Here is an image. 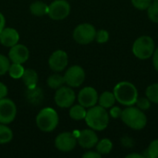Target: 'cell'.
<instances>
[{"label": "cell", "instance_id": "35", "mask_svg": "<svg viewBox=\"0 0 158 158\" xmlns=\"http://www.w3.org/2000/svg\"><path fill=\"white\" fill-rule=\"evenodd\" d=\"M6 95H7V88L4 83L0 82V99L5 98Z\"/></svg>", "mask_w": 158, "mask_h": 158}, {"label": "cell", "instance_id": "38", "mask_svg": "<svg viewBox=\"0 0 158 158\" xmlns=\"http://www.w3.org/2000/svg\"><path fill=\"white\" fill-rule=\"evenodd\" d=\"M5 24H6V20H5V18L3 16L2 13H0V32L3 31V29L5 28Z\"/></svg>", "mask_w": 158, "mask_h": 158}, {"label": "cell", "instance_id": "11", "mask_svg": "<svg viewBox=\"0 0 158 158\" xmlns=\"http://www.w3.org/2000/svg\"><path fill=\"white\" fill-rule=\"evenodd\" d=\"M55 144L59 151L70 152L75 148L77 144V139L70 132H63L56 138Z\"/></svg>", "mask_w": 158, "mask_h": 158}, {"label": "cell", "instance_id": "5", "mask_svg": "<svg viewBox=\"0 0 158 158\" xmlns=\"http://www.w3.org/2000/svg\"><path fill=\"white\" fill-rule=\"evenodd\" d=\"M58 124V116L55 109L45 107L42 109L36 117L37 127L44 132L54 131Z\"/></svg>", "mask_w": 158, "mask_h": 158}, {"label": "cell", "instance_id": "40", "mask_svg": "<svg viewBox=\"0 0 158 158\" xmlns=\"http://www.w3.org/2000/svg\"><path fill=\"white\" fill-rule=\"evenodd\" d=\"M154 1H158V0H154Z\"/></svg>", "mask_w": 158, "mask_h": 158}, {"label": "cell", "instance_id": "36", "mask_svg": "<svg viewBox=\"0 0 158 158\" xmlns=\"http://www.w3.org/2000/svg\"><path fill=\"white\" fill-rule=\"evenodd\" d=\"M153 65L156 70L158 72V47L155 50L154 55H153Z\"/></svg>", "mask_w": 158, "mask_h": 158}, {"label": "cell", "instance_id": "37", "mask_svg": "<svg viewBox=\"0 0 158 158\" xmlns=\"http://www.w3.org/2000/svg\"><path fill=\"white\" fill-rule=\"evenodd\" d=\"M121 142H122V143H123V145H125V146H127V147H132V143H133V142H132V140L131 139V138H128V137H125V138H123L122 140H121Z\"/></svg>", "mask_w": 158, "mask_h": 158}, {"label": "cell", "instance_id": "9", "mask_svg": "<svg viewBox=\"0 0 158 158\" xmlns=\"http://www.w3.org/2000/svg\"><path fill=\"white\" fill-rule=\"evenodd\" d=\"M65 83L70 87H79L85 80V72L80 66H73L69 68L64 76Z\"/></svg>", "mask_w": 158, "mask_h": 158}, {"label": "cell", "instance_id": "28", "mask_svg": "<svg viewBox=\"0 0 158 158\" xmlns=\"http://www.w3.org/2000/svg\"><path fill=\"white\" fill-rule=\"evenodd\" d=\"M144 156L150 158H158V140L151 142V143L149 144L146 150V154L144 155Z\"/></svg>", "mask_w": 158, "mask_h": 158}, {"label": "cell", "instance_id": "4", "mask_svg": "<svg viewBox=\"0 0 158 158\" xmlns=\"http://www.w3.org/2000/svg\"><path fill=\"white\" fill-rule=\"evenodd\" d=\"M156 50L155 42L152 37L143 35L135 40L132 45V53L139 59L150 58Z\"/></svg>", "mask_w": 158, "mask_h": 158}, {"label": "cell", "instance_id": "39", "mask_svg": "<svg viewBox=\"0 0 158 158\" xmlns=\"http://www.w3.org/2000/svg\"><path fill=\"white\" fill-rule=\"evenodd\" d=\"M127 158H144L143 155H140V154H136V153H133V154H130L128 155Z\"/></svg>", "mask_w": 158, "mask_h": 158}, {"label": "cell", "instance_id": "29", "mask_svg": "<svg viewBox=\"0 0 158 158\" xmlns=\"http://www.w3.org/2000/svg\"><path fill=\"white\" fill-rule=\"evenodd\" d=\"M133 6L139 10H145L151 5L152 0H131Z\"/></svg>", "mask_w": 158, "mask_h": 158}, {"label": "cell", "instance_id": "1", "mask_svg": "<svg viewBox=\"0 0 158 158\" xmlns=\"http://www.w3.org/2000/svg\"><path fill=\"white\" fill-rule=\"evenodd\" d=\"M116 100L125 106H134L138 99V90L134 84L129 81L118 82L113 91Z\"/></svg>", "mask_w": 158, "mask_h": 158}, {"label": "cell", "instance_id": "30", "mask_svg": "<svg viewBox=\"0 0 158 158\" xmlns=\"http://www.w3.org/2000/svg\"><path fill=\"white\" fill-rule=\"evenodd\" d=\"M10 63L9 60L6 56H5L4 55L0 54V76L4 75L5 73H6L8 71Z\"/></svg>", "mask_w": 158, "mask_h": 158}, {"label": "cell", "instance_id": "24", "mask_svg": "<svg viewBox=\"0 0 158 158\" xmlns=\"http://www.w3.org/2000/svg\"><path fill=\"white\" fill-rule=\"evenodd\" d=\"M24 68L22 67V64H18V63H13L12 65L9 66L8 69V73L11 78L13 79H20L24 73Z\"/></svg>", "mask_w": 158, "mask_h": 158}, {"label": "cell", "instance_id": "18", "mask_svg": "<svg viewBox=\"0 0 158 158\" xmlns=\"http://www.w3.org/2000/svg\"><path fill=\"white\" fill-rule=\"evenodd\" d=\"M22 81L28 88L35 87L38 81V74L33 69H25L22 75Z\"/></svg>", "mask_w": 158, "mask_h": 158}, {"label": "cell", "instance_id": "26", "mask_svg": "<svg viewBox=\"0 0 158 158\" xmlns=\"http://www.w3.org/2000/svg\"><path fill=\"white\" fill-rule=\"evenodd\" d=\"M146 97L153 103L158 104V83H154L147 87Z\"/></svg>", "mask_w": 158, "mask_h": 158}, {"label": "cell", "instance_id": "16", "mask_svg": "<svg viewBox=\"0 0 158 158\" xmlns=\"http://www.w3.org/2000/svg\"><path fill=\"white\" fill-rule=\"evenodd\" d=\"M19 35L15 29L4 28L0 32V43L6 47H11L18 44Z\"/></svg>", "mask_w": 158, "mask_h": 158}, {"label": "cell", "instance_id": "15", "mask_svg": "<svg viewBox=\"0 0 158 158\" xmlns=\"http://www.w3.org/2000/svg\"><path fill=\"white\" fill-rule=\"evenodd\" d=\"M78 143L84 149H91L98 143V137L94 130H83L79 133Z\"/></svg>", "mask_w": 158, "mask_h": 158}, {"label": "cell", "instance_id": "7", "mask_svg": "<svg viewBox=\"0 0 158 158\" xmlns=\"http://www.w3.org/2000/svg\"><path fill=\"white\" fill-rule=\"evenodd\" d=\"M70 12V6L66 0H56L48 6V16L55 20L66 19Z\"/></svg>", "mask_w": 158, "mask_h": 158}, {"label": "cell", "instance_id": "3", "mask_svg": "<svg viewBox=\"0 0 158 158\" xmlns=\"http://www.w3.org/2000/svg\"><path fill=\"white\" fill-rule=\"evenodd\" d=\"M121 119L128 127L136 131L143 130L147 123V118L143 110L132 106L122 110Z\"/></svg>", "mask_w": 158, "mask_h": 158}, {"label": "cell", "instance_id": "22", "mask_svg": "<svg viewBox=\"0 0 158 158\" xmlns=\"http://www.w3.org/2000/svg\"><path fill=\"white\" fill-rule=\"evenodd\" d=\"M113 148V143L108 139H103L96 144V151L101 155H107L111 152Z\"/></svg>", "mask_w": 158, "mask_h": 158}, {"label": "cell", "instance_id": "23", "mask_svg": "<svg viewBox=\"0 0 158 158\" xmlns=\"http://www.w3.org/2000/svg\"><path fill=\"white\" fill-rule=\"evenodd\" d=\"M64 83H65V79L63 76L59 74L51 75L47 79V84L52 89H58L61 86H63Z\"/></svg>", "mask_w": 158, "mask_h": 158}, {"label": "cell", "instance_id": "27", "mask_svg": "<svg viewBox=\"0 0 158 158\" xmlns=\"http://www.w3.org/2000/svg\"><path fill=\"white\" fill-rule=\"evenodd\" d=\"M147 15L151 21L158 23V1H154L147 8Z\"/></svg>", "mask_w": 158, "mask_h": 158}, {"label": "cell", "instance_id": "10", "mask_svg": "<svg viewBox=\"0 0 158 158\" xmlns=\"http://www.w3.org/2000/svg\"><path fill=\"white\" fill-rule=\"evenodd\" d=\"M56 104L62 108L70 107L75 101V93L69 87L61 86L55 94Z\"/></svg>", "mask_w": 158, "mask_h": 158}, {"label": "cell", "instance_id": "20", "mask_svg": "<svg viewBox=\"0 0 158 158\" xmlns=\"http://www.w3.org/2000/svg\"><path fill=\"white\" fill-rule=\"evenodd\" d=\"M30 11L34 16L42 17V16L47 14V12H48V6L45 3L42 2V1H36V2H33L31 5Z\"/></svg>", "mask_w": 158, "mask_h": 158}, {"label": "cell", "instance_id": "31", "mask_svg": "<svg viewBox=\"0 0 158 158\" xmlns=\"http://www.w3.org/2000/svg\"><path fill=\"white\" fill-rule=\"evenodd\" d=\"M138 108H140L141 110H147L150 108L151 106V101L147 98V97H141L137 99L136 101V104Z\"/></svg>", "mask_w": 158, "mask_h": 158}, {"label": "cell", "instance_id": "32", "mask_svg": "<svg viewBox=\"0 0 158 158\" xmlns=\"http://www.w3.org/2000/svg\"><path fill=\"white\" fill-rule=\"evenodd\" d=\"M109 39V33L106 30H100L98 31H96V35H95V40L97 43L99 44H105L108 41Z\"/></svg>", "mask_w": 158, "mask_h": 158}, {"label": "cell", "instance_id": "34", "mask_svg": "<svg viewBox=\"0 0 158 158\" xmlns=\"http://www.w3.org/2000/svg\"><path fill=\"white\" fill-rule=\"evenodd\" d=\"M83 158H101V154H99L97 151L94 152V151H89L87 153H85L83 156Z\"/></svg>", "mask_w": 158, "mask_h": 158}, {"label": "cell", "instance_id": "33", "mask_svg": "<svg viewBox=\"0 0 158 158\" xmlns=\"http://www.w3.org/2000/svg\"><path fill=\"white\" fill-rule=\"evenodd\" d=\"M110 116L113 118H121V114H122V109L118 106H112L110 107Z\"/></svg>", "mask_w": 158, "mask_h": 158}, {"label": "cell", "instance_id": "6", "mask_svg": "<svg viewBox=\"0 0 158 158\" xmlns=\"http://www.w3.org/2000/svg\"><path fill=\"white\" fill-rule=\"evenodd\" d=\"M96 30L90 23H82L78 25L73 31L74 40L81 44H88L95 40Z\"/></svg>", "mask_w": 158, "mask_h": 158}, {"label": "cell", "instance_id": "14", "mask_svg": "<svg viewBox=\"0 0 158 158\" xmlns=\"http://www.w3.org/2000/svg\"><path fill=\"white\" fill-rule=\"evenodd\" d=\"M29 56H30V52L28 48L23 44H18L11 46L8 53L9 59L13 63H18V64L25 63L28 60Z\"/></svg>", "mask_w": 158, "mask_h": 158}, {"label": "cell", "instance_id": "25", "mask_svg": "<svg viewBox=\"0 0 158 158\" xmlns=\"http://www.w3.org/2000/svg\"><path fill=\"white\" fill-rule=\"evenodd\" d=\"M13 133L11 130L4 125L0 124V144H5L9 143L12 140Z\"/></svg>", "mask_w": 158, "mask_h": 158}, {"label": "cell", "instance_id": "17", "mask_svg": "<svg viewBox=\"0 0 158 158\" xmlns=\"http://www.w3.org/2000/svg\"><path fill=\"white\" fill-rule=\"evenodd\" d=\"M26 98L28 101L32 104V105H38L42 102L44 95L42 93V90L38 87H32V88H28L26 92Z\"/></svg>", "mask_w": 158, "mask_h": 158}, {"label": "cell", "instance_id": "21", "mask_svg": "<svg viewBox=\"0 0 158 158\" xmlns=\"http://www.w3.org/2000/svg\"><path fill=\"white\" fill-rule=\"evenodd\" d=\"M87 111L85 110V107L81 105H76L74 106H71V108L69 110V116L72 119L75 120H81L84 119L86 117Z\"/></svg>", "mask_w": 158, "mask_h": 158}, {"label": "cell", "instance_id": "13", "mask_svg": "<svg viewBox=\"0 0 158 158\" xmlns=\"http://www.w3.org/2000/svg\"><path fill=\"white\" fill-rule=\"evenodd\" d=\"M68 62V55L65 51L62 50H57L54 52L48 60L49 67L54 71H62L67 67Z\"/></svg>", "mask_w": 158, "mask_h": 158}, {"label": "cell", "instance_id": "8", "mask_svg": "<svg viewBox=\"0 0 158 158\" xmlns=\"http://www.w3.org/2000/svg\"><path fill=\"white\" fill-rule=\"evenodd\" d=\"M17 115V107L15 103L7 98L0 99V123H11Z\"/></svg>", "mask_w": 158, "mask_h": 158}, {"label": "cell", "instance_id": "19", "mask_svg": "<svg viewBox=\"0 0 158 158\" xmlns=\"http://www.w3.org/2000/svg\"><path fill=\"white\" fill-rule=\"evenodd\" d=\"M116 97L114 93L111 92H104L100 97H98V102H99V106H101L104 108H110L115 105L116 102Z\"/></svg>", "mask_w": 158, "mask_h": 158}, {"label": "cell", "instance_id": "2", "mask_svg": "<svg viewBox=\"0 0 158 158\" xmlns=\"http://www.w3.org/2000/svg\"><path fill=\"white\" fill-rule=\"evenodd\" d=\"M86 124L94 131H104L109 123V115L101 106H92L86 113Z\"/></svg>", "mask_w": 158, "mask_h": 158}, {"label": "cell", "instance_id": "12", "mask_svg": "<svg viewBox=\"0 0 158 158\" xmlns=\"http://www.w3.org/2000/svg\"><path fill=\"white\" fill-rule=\"evenodd\" d=\"M78 101L80 105H81L85 108L86 107L90 108L95 106L96 103L98 102V94L94 88L85 87L79 93Z\"/></svg>", "mask_w": 158, "mask_h": 158}]
</instances>
